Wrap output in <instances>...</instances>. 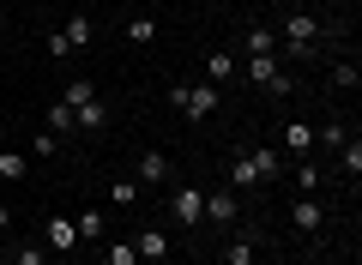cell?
Masks as SVG:
<instances>
[{
  "instance_id": "1",
  "label": "cell",
  "mask_w": 362,
  "mask_h": 265,
  "mask_svg": "<svg viewBox=\"0 0 362 265\" xmlns=\"http://www.w3.org/2000/svg\"><path fill=\"white\" fill-rule=\"evenodd\" d=\"M320 37H326V25L314 13H284V25H278V54H284V66L290 61H314V49H320Z\"/></svg>"
},
{
  "instance_id": "2",
  "label": "cell",
  "mask_w": 362,
  "mask_h": 265,
  "mask_svg": "<svg viewBox=\"0 0 362 265\" xmlns=\"http://www.w3.org/2000/svg\"><path fill=\"white\" fill-rule=\"evenodd\" d=\"M242 73H247V85H259L266 97H290V73H284V54H247L242 61Z\"/></svg>"
},
{
  "instance_id": "3",
  "label": "cell",
  "mask_w": 362,
  "mask_h": 265,
  "mask_svg": "<svg viewBox=\"0 0 362 265\" xmlns=\"http://www.w3.org/2000/svg\"><path fill=\"white\" fill-rule=\"evenodd\" d=\"M169 217H175L181 229H199V223H206V187H194V181H181V187L169 193Z\"/></svg>"
},
{
  "instance_id": "4",
  "label": "cell",
  "mask_w": 362,
  "mask_h": 265,
  "mask_svg": "<svg viewBox=\"0 0 362 265\" xmlns=\"http://www.w3.org/2000/svg\"><path fill=\"white\" fill-rule=\"evenodd\" d=\"M218 109H223V85H206L199 78V85L181 90V121H211Z\"/></svg>"
},
{
  "instance_id": "5",
  "label": "cell",
  "mask_w": 362,
  "mask_h": 265,
  "mask_svg": "<svg viewBox=\"0 0 362 265\" xmlns=\"http://www.w3.org/2000/svg\"><path fill=\"white\" fill-rule=\"evenodd\" d=\"M42 247H49V259H73V253H78L73 217H49V223H42Z\"/></svg>"
},
{
  "instance_id": "6",
  "label": "cell",
  "mask_w": 362,
  "mask_h": 265,
  "mask_svg": "<svg viewBox=\"0 0 362 265\" xmlns=\"http://www.w3.org/2000/svg\"><path fill=\"white\" fill-rule=\"evenodd\" d=\"M206 223H218V229L242 223V199H235V187H206Z\"/></svg>"
},
{
  "instance_id": "7",
  "label": "cell",
  "mask_w": 362,
  "mask_h": 265,
  "mask_svg": "<svg viewBox=\"0 0 362 265\" xmlns=\"http://www.w3.org/2000/svg\"><path fill=\"white\" fill-rule=\"evenodd\" d=\"M278 151L296 157V163H302V157H314V151H320V145H314V126H308V121H284V133H278Z\"/></svg>"
},
{
  "instance_id": "8",
  "label": "cell",
  "mask_w": 362,
  "mask_h": 265,
  "mask_svg": "<svg viewBox=\"0 0 362 265\" xmlns=\"http://www.w3.org/2000/svg\"><path fill=\"white\" fill-rule=\"evenodd\" d=\"M242 151H247V163H254V181H259V187L284 175V151H278V145H242Z\"/></svg>"
},
{
  "instance_id": "9",
  "label": "cell",
  "mask_w": 362,
  "mask_h": 265,
  "mask_svg": "<svg viewBox=\"0 0 362 265\" xmlns=\"http://www.w3.org/2000/svg\"><path fill=\"white\" fill-rule=\"evenodd\" d=\"M169 175H175V163H169L163 151H139V163H133V181H139V187L145 181L157 187V181H169Z\"/></svg>"
},
{
  "instance_id": "10",
  "label": "cell",
  "mask_w": 362,
  "mask_h": 265,
  "mask_svg": "<svg viewBox=\"0 0 362 265\" xmlns=\"http://www.w3.org/2000/svg\"><path fill=\"white\" fill-rule=\"evenodd\" d=\"M73 229H78V241H90V247H103V241H109V217L97 211V205H85V211L73 217Z\"/></svg>"
},
{
  "instance_id": "11",
  "label": "cell",
  "mask_w": 362,
  "mask_h": 265,
  "mask_svg": "<svg viewBox=\"0 0 362 265\" xmlns=\"http://www.w3.org/2000/svg\"><path fill=\"white\" fill-rule=\"evenodd\" d=\"M235 73H242V61L230 49H206V85H230Z\"/></svg>"
},
{
  "instance_id": "12",
  "label": "cell",
  "mask_w": 362,
  "mask_h": 265,
  "mask_svg": "<svg viewBox=\"0 0 362 265\" xmlns=\"http://www.w3.org/2000/svg\"><path fill=\"white\" fill-rule=\"evenodd\" d=\"M290 223H296V229H326V205L314 199V193H296V205H290Z\"/></svg>"
},
{
  "instance_id": "13",
  "label": "cell",
  "mask_w": 362,
  "mask_h": 265,
  "mask_svg": "<svg viewBox=\"0 0 362 265\" xmlns=\"http://www.w3.org/2000/svg\"><path fill=\"white\" fill-rule=\"evenodd\" d=\"M109 126V102L103 97H90L85 109H73V133H103Z\"/></svg>"
},
{
  "instance_id": "14",
  "label": "cell",
  "mask_w": 362,
  "mask_h": 265,
  "mask_svg": "<svg viewBox=\"0 0 362 265\" xmlns=\"http://www.w3.org/2000/svg\"><path fill=\"white\" fill-rule=\"evenodd\" d=\"M169 247H175V241H169L163 229H139V235H133V253H139L145 265H151V259H169Z\"/></svg>"
},
{
  "instance_id": "15",
  "label": "cell",
  "mask_w": 362,
  "mask_h": 265,
  "mask_svg": "<svg viewBox=\"0 0 362 265\" xmlns=\"http://www.w3.org/2000/svg\"><path fill=\"white\" fill-rule=\"evenodd\" d=\"M61 37L73 42V49H85V42H97V18H90V13H73V18L61 25Z\"/></svg>"
},
{
  "instance_id": "16",
  "label": "cell",
  "mask_w": 362,
  "mask_h": 265,
  "mask_svg": "<svg viewBox=\"0 0 362 265\" xmlns=\"http://www.w3.org/2000/svg\"><path fill=\"white\" fill-rule=\"evenodd\" d=\"M121 37H127L133 49H145V42H157V18L151 13H133L127 25H121Z\"/></svg>"
},
{
  "instance_id": "17",
  "label": "cell",
  "mask_w": 362,
  "mask_h": 265,
  "mask_svg": "<svg viewBox=\"0 0 362 265\" xmlns=\"http://www.w3.org/2000/svg\"><path fill=\"white\" fill-rule=\"evenodd\" d=\"M223 187H235V193L259 187V181H254V163H247V151H235V157H230V175H223Z\"/></svg>"
},
{
  "instance_id": "18",
  "label": "cell",
  "mask_w": 362,
  "mask_h": 265,
  "mask_svg": "<svg viewBox=\"0 0 362 265\" xmlns=\"http://www.w3.org/2000/svg\"><path fill=\"white\" fill-rule=\"evenodd\" d=\"M90 97H97V78H66V85H61V102H66V109H85Z\"/></svg>"
},
{
  "instance_id": "19",
  "label": "cell",
  "mask_w": 362,
  "mask_h": 265,
  "mask_svg": "<svg viewBox=\"0 0 362 265\" xmlns=\"http://www.w3.org/2000/svg\"><path fill=\"white\" fill-rule=\"evenodd\" d=\"M109 205H115V211H133V205H139V181H133V175L109 181Z\"/></svg>"
},
{
  "instance_id": "20",
  "label": "cell",
  "mask_w": 362,
  "mask_h": 265,
  "mask_svg": "<svg viewBox=\"0 0 362 265\" xmlns=\"http://www.w3.org/2000/svg\"><path fill=\"white\" fill-rule=\"evenodd\" d=\"M338 169H344V175H350V187H356V175H362V139H356V133H350V139L338 145Z\"/></svg>"
},
{
  "instance_id": "21",
  "label": "cell",
  "mask_w": 362,
  "mask_h": 265,
  "mask_svg": "<svg viewBox=\"0 0 362 265\" xmlns=\"http://www.w3.org/2000/svg\"><path fill=\"white\" fill-rule=\"evenodd\" d=\"M242 49H247V54H278V30H272V25H254V30L242 37Z\"/></svg>"
},
{
  "instance_id": "22",
  "label": "cell",
  "mask_w": 362,
  "mask_h": 265,
  "mask_svg": "<svg viewBox=\"0 0 362 265\" xmlns=\"http://www.w3.org/2000/svg\"><path fill=\"white\" fill-rule=\"evenodd\" d=\"M25 175H30V157L6 145V151H0V181H25Z\"/></svg>"
},
{
  "instance_id": "23",
  "label": "cell",
  "mask_w": 362,
  "mask_h": 265,
  "mask_svg": "<svg viewBox=\"0 0 362 265\" xmlns=\"http://www.w3.org/2000/svg\"><path fill=\"white\" fill-rule=\"evenodd\" d=\"M254 259H259V241H247V235H235L223 247V265H254Z\"/></svg>"
},
{
  "instance_id": "24",
  "label": "cell",
  "mask_w": 362,
  "mask_h": 265,
  "mask_svg": "<svg viewBox=\"0 0 362 265\" xmlns=\"http://www.w3.org/2000/svg\"><path fill=\"white\" fill-rule=\"evenodd\" d=\"M320 187H326L320 163H314V157H302V163H296V193H320Z\"/></svg>"
},
{
  "instance_id": "25",
  "label": "cell",
  "mask_w": 362,
  "mask_h": 265,
  "mask_svg": "<svg viewBox=\"0 0 362 265\" xmlns=\"http://www.w3.org/2000/svg\"><path fill=\"white\" fill-rule=\"evenodd\" d=\"M103 265H139L133 241H103Z\"/></svg>"
},
{
  "instance_id": "26",
  "label": "cell",
  "mask_w": 362,
  "mask_h": 265,
  "mask_svg": "<svg viewBox=\"0 0 362 265\" xmlns=\"http://www.w3.org/2000/svg\"><path fill=\"white\" fill-rule=\"evenodd\" d=\"M13 265H49V247H42V241H25V247L13 253Z\"/></svg>"
},
{
  "instance_id": "27",
  "label": "cell",
  "mask_w": 362,
  "mask_h": 265,
  "mask_svg": "<svg viewBox=\"0 0 362 265\" xmlns=\"http://www.w3.org/2000/svg\"><path fill=\"white\" fill-rule=\"evenodd\" d=\"M356 78H362L356 61H338V66H332V90H356Z\"/></svg>"
},
{
  "instance_id": "28",
  "label": "cell",
  "mask_w": 362,
  "mask_h": 265,
  "mask_svg": "<svg viewBox=\"0 0 362 265\" xmlns=\"http://www.w3.org/2000/svg\"><path fill=\"white\" fill-rule=\"evenodd\" d=\"M49 133H73V109L66 102H49Z\"/></svg>"
},
{
  "instance_id": "29",
  "label": "cell",
  "mask_w": 362,
  "mask_h": 265,
  "mask_svg": "<svg viewBox=\"0 0 362 265\" xmlns=\"http://www.w3.org/2000/svg\"><path fill=\"white\" fill-rule=\"evenodd\" d=\"M42 49H49V61H73V54H78V49H73V42H66V37H61V30H54V37H49V42H42Z\"/></svg>"
},
{
  "instance_id": "30",
  "label": "cell",
  "mask_w": 362,
  "mask_h": 265,
  "mask_svg": "<svg viewBox=\"0 0 362 265\" xmlns=\"http://www.w3.org/2000/svg\"><path fill=\"white\" fill-rule=\"evenodd\" d=\"M54 151H61V139H54V133H37V139H30V157H42V163H49Z\"/></svg>"
},
{
  "instance_id": "31",
  "label": "cell",
  "mask_w": 362,
  "mask_h": 265,
  "mask_svg": "<svg viewBox=\"0 0 362 265\" xmlns=\"http://www.w3.org/2000/svg\"><path fill=\"white\" fill-rule=\"evenodd\" d=\"M0 229H13V211H6V205H0Z\"/></svg>"
},
{
  "instance_id": "32",
  "label": "cell",
  "mask_w": 362,
  "mask_h": 265,
  "mask_svg": "<svg viewBox=\"0 0 362 265\" xmlns=\"http://www.w3.org/2000/svg\"><path fill=\"white\" fill-rule=\"evenodd\" d=\"M0 49H6V18H0Z\"/></svg>"
},
{
  "instance_id": "33",
  "label": "cell",
  "mask_w": 362,
  "mask_h": 265,
  "mask_svg": "<svg viewBox=\"0 0 362 265\" xmlns=\"http://www.w3.org/2000/svg\"><path fill=\"white\" fill-rule=\"evenodd\" d=\"M0 265H13V253H0Z\"/></svg>"
},
{
  "instance_id": "34",
  "label": "cell",
  "mask_w": 362,
  "mask_h": 265,
  "mask_svg": "<svg viewBox=\"0 0 362 265\" xmlns=\"http://www.w3.org/2000/svg\"><path fill=\"white\" fill-rule=\"evenodd\" d=\"M66 265H73V259H66Z\"/></svg>"
},
{
  "instance_id": "35",
  "label": "cell",
  "mask_w": 362,
  "mask_h": 265,
  "mask_svg": "<svg viewBox=\"0 0 362 265\" xmlns=\"http://www.w3.org/2000/svg\"><path fill=\"white\" fill-rule=\"evenodd\" d=\"M139 265H145V259H139Z\"/></svg>"
}]
</instances>
